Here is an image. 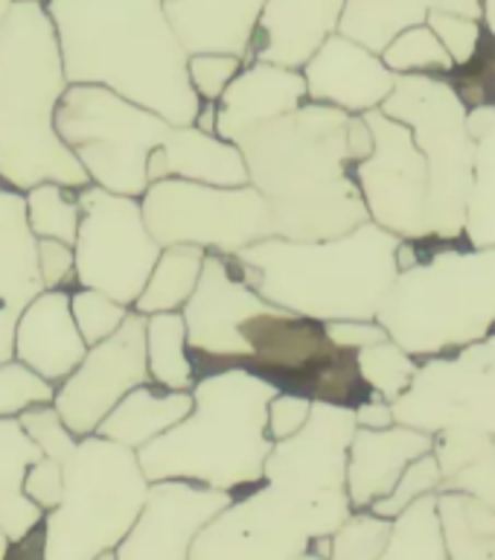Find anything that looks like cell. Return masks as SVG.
Wrapping results in <instances>:
<instances>
[{"label": "cell", "instance_id": "54", "mask_svg": "<svg viewBox=\"0 0 495 560\" xmlns=\"http://www.w3.org/2000/svg\"><path fill=\"white\" fill-rule=\"evenodd\" d=\"M481 26H484V33L495 42V0H484L481 3Z\"/></svg>", "mask_w": 495, "mask_h": 560}, {"label": "cell", "instance_id": "39", "mask_svg": "<svg viewBox=\"0 0 495 560\" xmlns=\"http://www.w3.org/2000/svg\"><path fill=\"white\" fill-rule=\"evenodd\" d=\"M56 385L21 365L17 359H9L0 365V418H17L21 411L33 406L52 402Z\"/></svg>", "mask_w": 495, "mask_h": 560}, {"label": "cell", "instance_id": "57", "mask_svg": "<svg viewBox=\"0 0 495 560\" xmlns=\"http://www.w3.org/2000/svg\"><path fill=\"white\" fill-rule=\"evenodd\" d=\"M94 560H117V558H114V549H111V551H103V555H96Z\"/></svg>", "mask_w": 495, "mask_h": 560}, {"label": "cell", "instance_id": "32", "mask_svg": "<svg viewBox=\"0 0 495 560\" xmlns=\"http://www.w3.org/2000/svg\"><path fill=\"white\" fill-rule=\"evenodd\" d=\"M26 201V225L35 240H59V243L73 245L79 231V199L76 190L64 184H35L24 192Z\"/></svg>", "mask_w": 495, "mask_h": 560}, {"label": "cell", "instance_id": "28", "mask_svg": "<svg viewBox=\"0 0 495 560\" xmlns=\"http://www.w3.org/2000/svg\"><path fill=\"white\" fill-rule=\"evenodd\" d=\"M437 520L449 560H495V511L455 490L437 493Z\"/></svg>", "mask_w": 495, "mask_h": 560}, {"label": "cell", "instance_id": "3", "mask_svg": "<svg viewBox=\"0 0 495 560\" xmlns=\"http://www.w3.org/2000/svg\"><path fill=\"white\" fill-rule=\"evenodd\" d=\"M350 114L309 103L234 140L280 240H330L370 222L347 158Z\"/></svg>", "mask_w": 495, "mask_h": 560}, {"label": "cell", "instance_id": "30", "mask_svg": "<svg viewBox=\"0 0 495 560\" xmlns=\"http://www.w3.org/2000/svg\"><path fill=\"white\" fill-rule=\"evenodd\" d=\"M146 365L149 383L166 392H190L196 385V362L181 313L146 315Z\"/></svg>", "mask_w": 495, "mask_h": 560}, {"label": "cell", "instance_id": "34", "mask_svg": "<svg viewBox=\"0 0 495 560\" xmlns=\"http://www.w3.org/2000/svg\"><path fill=\"white\" fill-rule=\"evenodd\" d=\"M420 359L397 345V341L385 339L376 341L370 348L356 350V371L358 380L365 383L370 394H379L382 400L393 402L405 388L411 385L414 374H417Z\"/></svg>", "mask_w": 495, "mask_h": 560}, {"label": "cell", "instance_id": "29", "mask_svg": "<svg viewBox=\"0 0 495 560\" xmlns=\"http://www.w3.org/2000/svg\"><path fill=\"white\" fill-rule=\"evenodd\" d=\"M426 15L423 0H344L339 35L379 56L402 30L426 24Z\"/></svg>", "mask_w": 495, "mask_h": 560}, {"label": "cell", "instance_id": "7", "mask_svg": "<svg viewBox=\"0 0 495 560\" xmlns=\"http://www.w3.org/2000/svg\"><path fill=\"white\" fill-rule=\"evenodd\" d=\"M17 420L64 476L61 502L42 520V560H94L117 549L149 497L138 453L99 435H70L50 402Z\"/></svg>", "mask_w": 495, "mask_h": 560}, {"label": "cell", "instance_id": "52", "mask_svg": "<svg viewBox=\"0 0 495 560\" xmlns=\"http://www.w3.org/2000/svg\"><path fill=\"white\" fill-rule=\"evenodd\" d=\"M428 12H449V15H463L472 21H481V3L484 0H423Z\"/></svg>", "mask_w": 495, "mask_h": 560}, {"label": "cell", "instance_id": "1", "mask_svg": "<svg viewBox=\"0 0 495 560\" xmlns=\"http://www.w3.org/2000/svg\"><path fill=\"white\" fill-rule=\"evenodd\" d=\"M356 432L353 406L315 400L297 435L274 441L257 490L210 520L187 560H300L350 514L344 470Z\"/></svg>", "mask_w": 495, "mask_h": 560}, {"label": "cell", "instance_id": "37", "mask_svg": "<svg viewBox=\"0 0 495 560\" xmlns=\"http://www.w3.org/2000/svg\"><path fill=\"white\" fill-rule=\"evenodd\" d=\"M70 313L76 322L79 332L85 345H99L108 336L120 330V324L126 322V315L131 313V306L114 301V298L96 292V289H73L70 292Z\"/></svg>", "mask_w": 495, "mask_h": 560}, {"label": "cell", "instance_id": "14", "mask_svg": "<svg viewBox=\"0 0 495 560\" xmlns=\"http://www.w3.org/2000/svg\"><path fill=\"white\" fill-rule=\"evenodd\" d=\"M374 135V152L353 164V178L370 222L411 243H432L428 166L411 131L379 108L362 114Z\"/></svg>", "mask_w": 495, "mask_h": 560}, {"label": "cell", "instance_id": "41", "mask_svg": "<svg viewBox=\"0 0 495 560\" xmlns=\"http://www.w3.org/2000/svg\"><path fill=\"white\" fill-rule=\"evenodd\" d=\"M243 65L245 61L239 56H227V52H192L187 59V77L201 103H216Z\"/></svg>", "mask_w": 495, "mask_h": 560}, {"label": "cell", "instance_id": "19", "mask_svg": "<svg viewBox=\"0 0 495 560\" xmlns=\"http://www.w3.org/2000/svg\"><path fill=\"white\" fill-rule=\"evenodd\" d=\"M87 353V345L70 313L68 289H44L21 310L12 336V359L59 385Z\"/></svg>", "mask_w": 495, "mask_h": 560}, {"label": "cell", "instance_id": "56", "mask_svg": "<svg viewBox=\"0 0 495 560\" xmlns=\"http://www.w3.org/2000/svg\"><path fill=\"white\" fill-rule=\"evenodd\" d=\"M7 555H9V540L3 537V532H0V560H7Z\"/></svg>", "mask_w": 495, "mask_h": 560}, {"label": "cell", "instance_id": "15", "mask_svg": "<svg viewBox=\"0 0 495 560\" xmlns=\"http://www.w3.org/2000/svg\"><path fill=\"white\" fill-rule=\"evenodd\" d=\"M138 385H149L146 315L131 310L120 330L91 345L73 374L56 385L50 406L70 435L85 438Z\"/></svg>", "mask_w": 495, "mask_h": 560}, {"label": "cell", "instance_id": "9", "mask_svg": "<svg viewBox=\"0 0 495 560\" xmlns=\"http://www.w3.org/2000/svg\"><path fill=\"white\" fill-rule=\"evenodd\" d=\"M379 112L402 122L426 158L435 243H461L475 175V140L467 131V105L452 79L432 73L397 77Z\"/></svg>", "mask_w": 495, "mask_h": 560}, {"label": "cell", "instance_id": "49", "mask_svg": "<svg viewBox=\"0 0 495 560\" xmlns=\"http://www.w3.org/2000/svg\"><path fill=\"white\" fill-rule=\"evenodd\" d=\"M353 415H356V427H362V429H388V427H393L391 402L382 400L379 394L367 392V397H362V400L353 406Z\"/></svg>", "mask_w": 495, "mask_h": 560}, {"label": "cell", "instance_id": "10", "mask_svg": "<svg viewBox=\"0 0 495 560\" xmlns=\"http://www.w3.org/2000/svg\"><path fill=\"white\" fill-rule=\"evenodd\" d=\"M169 122L108 88L68 85L56 108V131L87 182L140 199L149 187V155L164 147Z\"/></svg>", "mask_w": 495, "mask_h": 560}, {"label": "cell", "instance_id": "43", "mask_svg": "<svg viewBox=\"0 0 495 560\" xmlns=\"http://www.w3.org/2000/svg\"><path fill=\"white\" fill-rule=\"evenodd\" d=\"M493 441V435L472 432V429H446V432H437L432 455L437 458L440 476L449 479V476H455L458 470H463V467H467L472 458H479Z\"/></svg>", "mask_w": 495, "mask_h": 560}, {"label": "cell", "instance_id": "55", "mask_svg": "<svg viewBox=\"0 0 495 560\" xmlns=\"http://www.w3.org/2000/svg\"><path fill=\"white\" fill-rule=\"evenodd\" d=\"M12 3H15V0H0V24H3V18L9 15V9H12Z\"/></svg>", "mask_w": 495, "mask_h": 560}, {"label": "cell", "instance_id": "44", "mask_svg": "<svg viewBox=\"0 0 495 560\" xmlns=\"http://www.w3.org/2000/svg\"><path fill=\"white\" fill-rule=\"evenodd\" d=\"M313 397L304 392H278L266 406V432L271 441H286L306 427L313 415Z\"/></svg>", "mask_w": 495, "mask_h": 560}, {"label": "cell", "instance_id": "24", "mask_svg": "<svg viewBox=\"0 0 495 560\" xmlns=\"http://www.w3.org/2000/svg\"><path fill=\"white\" fill-rule=\"evenodd\" d=\"M149 184L161 178H184V182L210 184V187H245L243 152L236 143L219 135L196 129V126H173L164 147L149 155Z\"/></svg>", "mask_w": 495, "mask_h": 560}, {"label": "cell", "instance_id": "20", "mask_svg": "<svg viewBox=\"0 0 495 560\" xmlns=\"http://www.w3.org/2000/svg\"><path fill=\"white\" fill-rule=\"evenodd\" d=\"M341 9L344 0H266L248 61L300 70L330 35L339 33Z\"/></svg>", "mask_w": 495, "mask_h": 560}, {"label": "cell", "instance_id": "13", "mask_svg": "<svg viewBox=\"0 0 495 560\" xmlns=\"http://www.w3.org/2000/svg\"><path fill=\"white\" fill-rule=\"evenodd\" d=\"M393 423L435 438L446 429H472L495 438V341L420 359L411 385L391 402Z\"/></svg>", "mask_w": 495, "mask_h": 560}, {"label": "cell", "instance_id": "47", "mask_svg": "<svg viewBox=\"0 0 495 560\" xmlns=\"http://www.w3.org/2000/svg\"><path fill=\"white\" fill-rule=\"evenodd\" d=\"M35 260H38L44 289H61L73 280V245L59 243V240H38Z\"/></svg>", "mask_w": 495, "mask_h": 560}, {"label": "cell", "instance_id": "27", "mask_svg": "<svg viewBox=\"0 0 495 560\" xmlns=\"http://www.w3.org/2000/svg\"><path fill=\"white\" fill-rule=\"evenodd\" d=\"M204 257H208V252L199 245H166V248H161L146 287L138 295V301L131 304V310L140 315L181 313V306L196 292Z\"/></svg>", "mask_w": 495, "mask_h": 560}, {"label": "cell", "instance_id": "40", "mask_svg": "<svg viewBox=\"0 0 495 560\" xmlns=\"http://www.w3.org/2000/svg\"><path fill=\"white\" fill-rule=\"evenodd\" d=\"M428 30L437 35V42L444 44V50L449 52L455 70L467 68L484 38V26L481 21L463 15H449V12H428L426 15Z\"/></svg>", "mask_w": 495, "mask_h": 560}, {"label": "cell", "instance_id": "4", "mask_svg": "<svg viewBox=\"0 0 495 560\" xmlns=\"http://www.w3.org/2000/svg\"><path fill=\"white\" fill-rule=\"evenodd\" d=\"M400 236L365 222L330 240L269 236L231 257V266L269 304L318 324L374 322L393 278Z\"/></svg>", "mask_w": 495, "mask_h": 560}, {"label": "cell", "instance_id": "11", "mask_svg": "<svg viewBox=\"0 0 495 560\" xmlns=\"http://www.w3.org/2000/svg\"><path fill=\"white\" fill-rule=\"evenodd\" d=\"M140 208L152 240L166 245H199L208 254L234 257L248 245L274 236L266 201L251 184L210 187V184L161 178L140 196Z\"/></svg>", "mask_w": 495, "mask_h": 560}, {"label": "cell", "instance_id": "22", "mask_svg": "<svg viewBox=\"0 0 495 560\" xmlns=\"http://www.w3.org/2000/svg\"><path fill=\"white\" fill-rule=\"evenodd\" d=\"M304 103L306 82L300 70L248 61L216 100V135L234 143L245 131L295 112Z\"/></svg>", "mask_w": 495, "mask_h": 560}, {"label": "cell", "instance_id": "18", "mask_svg": "<svg viewBox=\"0 0 495 560\" xmlns=\"http://www.w3.org/2000/svg\"><path fill=\"white\" fill-rule=\"evenodd\" d=\"M300 73H304L309 103L332 105L344 114H367L382 108L397 85V73L385 68L382 56L339 33L330 35L315 50Z\"/></svg>", "mask_w": 495, "mask_h": 560}, {"label": "cell", "instance_id": "23", "mask_svg": "<svg viewBox=\"0 0 495 560\" xmlns=\"http://www.w3.org/2000/svg\"><path fill=\"white\" fill-rule=\"evenodd\" d=\"M266 0H164L166 21L192 52H227L248 61Z\"/></svg>", "mask_w": 495, "mask_h": 560}, {"label": "cell", "instance_id": "25", "mask_svg": "<svg viewBox=\"0 0 495 560\" xmlns=\"http://www.w3.org/2000/svg\"><path fill=\"white\" fill-rule=\"evenodd\" d=\"M42 455V446L21 427V420L0 418V532L9 546H17L42 528L44 511L24 493L26 470Z\"/></svg>", "mask_w": 495, "mask_h": 560}, {"label": "cell", "instance_id": "53", "mask_svg": "<svg viewBox=\"0 0 495 560\" xmlns=\"http://www.w3.org/2000/svg\"><path fill=\"white\" fill-rule=\"evenodd\" d=\"M196 129L208 131V135H216V103H201L199 114H196Z\"/></svg>", "mask_w": 495, "mask_h": 560}, {"label": "cell", "instance_id": "46", "mask_svg": "<svg viewBox=\"0 0 495 560\" xmlns=\"http://www.w3.org/2000/svg\"><path fill=\"white\" fill-rule=\"evenodd\" d=\"M24 493L26 499H33L35 505L42 508L44 514L61 502L64 493V476H61V464L50 455H42L38 462L26 470L24 479Z\"/></svg>", "mask_w": 495, "mask_h": 560}, {"label": "cell", "instance_id": "12", "mask_svg": "<svg viewBox=\"0 0 495 560\" xmlns=\"http://www.w3.org/2000/svg\"><path fill=\"white\" fill-rule=\"evenodd\" d=\"M79 231L73 243V280L82 289L131 306L146 287L161 245L152 240L140 199L117 196L96 184L76 190Z\"/></svg>", "mask_w": 495, "mask_h": 560}, {"label": "cell", "instance_id": "5", "mask_svg": "<svg viewBox=\"0 0 495 560\" xmlns=\"http://www.w3.org/2000/svg\"><path fill=\"white\" fill-rule=\"evenodd\" d=\"M278 392V383L245 365L196 380L190 415L138 450L149 485L187 481L227 493L257 488L274 446L266 432V406Z\"/></svg>", "mask_w": 495, "mask_h": 560}, {"label": "cell", "instance_id": "59", "mask_svg": "<svg viewBox=\"0 0 495 560\" xmlns=\"http://www.w3.org/2000/svg\"><path fill=\"white\" fill-rule=\"evenodd\" d=\"M490 339H493V341H495V332H493V336H490Z\"/></svg>", "mask_w": 495, "mask_h": 560}, {"label": "cell", "instance_id": "31", "mask_svg": "<svg viewBox=\"0 0 495 560\" xmlns=\"http://www.w3.org/2000/svg\"><path fill=\"white\" fill-rule=\"evenodd\" d=\"M379 560H449L437 520V493L420 497L393 516Z\"/></svg>", "mask_w": 495, "mask_h": 560}, {"label": "cell", "instance_id": "8", "mask_svg": "<svg viewBox=\"0 0 495 560\" xmlns=\"http://www.w3.org/2000/svg\"><path fill=\"white\" fill-rule=\"evenodd\" d=\"M376 322L414 359L470 348L495 332V245L423 243L397 271Z\"/></svg>", "mask_w": 495, "mask_h": 560}, {"label": "cell", "instance_id": "58", "mask_svg": "<svg viewBox=\"0 0 495 560\" xmlns=\"http://www.w3.org/2000/svg\"><path fill=\"white\" fill-rule=\"evenodd\" d=\"M300 560H323V558H318L315 551H306V555H304V558H300Z\"/></svg>", "mask_w": 495, "mask_h": 560}, {"label": "cell", "instance_id": "50", "mask_svg": "<svg viewBox=\"0 0 495 560\" xmlns=\"http://www.w3.org/2000/svg\"><path fill=\"white\" fill-rule=\"evenodd\" d=\"M24 306L26 304H21L9 289L0 287V365L12 359V336H15V322Z\"/></svg>", "mask_w": 495, "mask_h": 560}, {"label": "cell", "instance_id": "51", "mask_svg": "<svg viewBox=\"0 0 495 560\" xmlns=\"http://www.w3.org/2000/svg\"><path fill=\"white\" fill-rule=\"evenodd\" d=\"M370 152H374V135H370V126H367L362 114H350V120H347V158H350V164H358V161H365Z\"/></svg>", "mask_w": 495, "mask_h": 560}, {"label": "cell", "instance_id": "26", "mask_svg": "<svg viewBox=\"0 0 495 560\" xmlns=\"http://www.w3.org/2000/svg\"><path fill=\"white\" fill-rule=\"evenodd\" d=\"M192 409L190 392H157L149 385H138L114 406L96 427L94 435L129 446L138 453L140 446L152 444L166 429H173Z\"/></svg>", "mask_w": 495, "mask_h": 560}, {"label": "cell", "instance_id": "42", "mask_svg": "<svg viewBox=\"0 0 495 560\" xmlns=\"http://www.w3.org/2000/svg\"><path fill=\"white\" fill-rule=\"evenodd\" d=\"M455 91L461 94L463 105L472 108V105L493 103L495 96V42L484 33L481 38V47L475 52V59L467 65V68H458L449 73Z\"/></svg>", "mask_w": 495, "mask_h": 560}, {"label": "cell", "instance_id": "38", "mask_svg": "<svg viewBox=\"0 0 495 560\" xmlns=\"http://www.w3.org/2000/svg\"><path fill=\"white\" fill-rule=\"evenodd\" d=\"M440 481H444V476H440V467H437L435 455H420V458H414V462L402 470V476L397 479L391 493L382 499H376L367 511H374L376 516H385V520H393V516L400 514V511H405L411 502H417L420 497L437 493V490H440Z\"/></svg>", "mask_w": 495, "mask_h": 560}, {"label": "cell", "instance_id": "33", "mask_svg": "<svg viewBox=\"0 0 495 560\" xmlns=\"http://www.w3.org/2000/svg\"><path fill=\"white\" fill-rule=\"evenodd\" d=\"M463 243L475 248L495 245V120L487 135L475 140V175H472L470 205H467Z\"/></svg>", "mask_w": 495, "mask_h": 560}, {"label": "cell", "instance_id": "2", "mask_svg": "<svg viewBox=\"0 0 495 560\" xmlns=\"http://www.w3.org/2000/svg\"><path fill=\"white\" fill-rule=\"evenodd\" d=\"M68 85L108 88L169 126H192L201 108L187 50L164 0H44Z\"/></svg>", "mask_w": 495, "mask_h": 560}, {"label": "cell", "instance_id": "21", "mask_svg": "<svg viewBox=\"0 0 495 560\" xmlns=\"http://www.w3.org/2000/svg\"><path fill=\"white\" fill-rule=\"evenodd\" d=\"M432 446L435 438L400 423L388 429L356 427L350 438L344 470V490L353 511H367L376 499L388 497L402 470L420 455L432 453Z\"/></svg>", "mask_w": 495, "mask_h": 560}, {"label": "cell", "instance_id": "16", "mask_svg": "<svg viewBox=\"0 0 495 560\" xmlns=\"http://www.w3.org/2000/svg\"><path fill=\"white\" fill-rule=\"evenodd\" d=\"M236 493L210 490L187 481L149 485L138 523L117 542V560H187L196 534L227 508Z\"/></svg>", "mask_w": 495, "mask_h": 560}, {"label": "cell", "instance_id": "6", "mask_svg": "<svg viewBox=\"0 0 495 560\" xmlns=\"http://www.w3.org/2000/svg\"><path fill=\"white\" fill-rule=\"evenodd\" d=\"M68 91L59 42L44 0H15L0 24V184L26 192L35 184L87 187L56 131V108Z\"/></svg>", "mask_w": 495, "mask_h": 560}, {"label": "cell", "instance_id": "48", "mask_svg": "<svg viewBox=\"0 0 495 560\" xmlns=\"http://www.w3.org/2000/svg\"><path fill=\"white\" fill-rule=\"evenodd\" d=\"M323 332H327V339L335 348L350 350V353L388 339V332H385V327L376 318L374 322H327L323 324Z\"/></svg>", "mask_w": 495, "mask_h": 560}, {"label": "cell", "instance_id": "45", "mask_svg": "<svg viewBox=\"0 0 495 560\" xmlns=\"http://www.w3.org/2000/svg\"><path fill=\"white\" fill-rule=\"evenodd\" d=\"M440 490L467 493V497L479 499V502H484V505L495 511V441L479 458H472L463 470H458L455 476L440 481Z\"/></svg>", "mask_w": 495, "mask_h": 560}, {"label": "cell", "instance_id": "35", "mask_svg": "<svg viewBox=\"0 0 495 560\" xmlns=\"http://www.w3.org/2000/svg\"><path fill=\"white\" fill-rule=\"evenodd\" d=\"M379 56H382L385 68L397 73V77H409V73L449 77L455 70L449 52L444 50V44L437 42V35L428 30V24L402 30Z\"/></svg>", "mask_w": 495, "mask_h": 560}, {"label": "cell", "instance_id": "17", "mask_svg": "<svg viewBox=\"0 0 495 560\" xmlns=\"http://www.w3.org/2000/svg\"><path fill=\"white\" fill-rule=\"evenodd\" d=\"M269 301L254 292L234 271L227 257L208 254L201 266L196 292L181 306L187 345L208 359H236L245 362L248 350L239 339V327L248 318L269 310Z\"/></svg>", "mask_w": 495, "mask_h": 560}, {"label": "cell", "instance_id": "36", "mask_svg": "<svg viewBox=\"0 0 495 560\" xmlns=\"http://www.w3.org/2000/svg\"><path fill=\"white\" fill-rule=\"evenodd\" d=\"M391 534V520L376 516L374 511H353L330 534L327 560H379Z\"/></svg>", "mask_w": 495, "mask_h": 560}]
</instances>
